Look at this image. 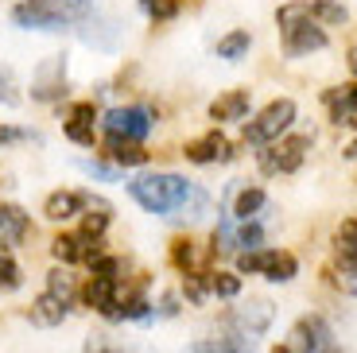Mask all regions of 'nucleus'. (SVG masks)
I'll list each match as a JSON object with an SVG mask.
<instances>
[{"label": "nucleus", "mask_w": 357, "mask_h": 353, "mask_svg": "<svg viewBox=\"0 0 357 353\" xmlns=\"http://www.w3.org/2000/svg\"><path fill=\"white\" fill-rule=\"evenodd\" d=\"M93 16V0H20L12 24L24 31H63Z\"/></svg>", "instance_id": "nucleus-1"}, {"label": "nucleus", "mask_w": 357, "mask_h": 353, "mask_svg": "<svg viewBox=\"0 0 357 353\" xmlns=\"http://www.w3.org/2000/svg\"><path fill=\"white\" fill-rule=\"evenodd\" d=\"M190 186L183 175H171V171H152V175H136L132 183H128V195H132V202L140 206V210L148 213H160V218H175L178 206L187 202Z\"/></svg>", "instance_id": "nucleus-2"}, {"label": "nucleus", "mask_w": 357, "mask_h": 353, "mask_svg": "<svg viewBox=\"0 0 357 353\" xmlns=\"http://www.w3.org/2000/svg\"><path fill=\"white\" fill-rule=\"evenodd\" d=\"M291 124H295V101L291 98L268 101V105L245 124V144H252V148H268V144H276L280 136L291 133Z\"/></svg>", "instance_id": "nucleus-3"}, {"label": "nucleus", "mask_w": 357, "mask_h": 353, "mask_svg": "<svg viewBox=\"0 0 357 353\" xmlns=\"http://www.w3.org/2000/svg\"><path fill=\"white\" fill-rule=\"evenodd\" d=\"M311 144H314V136L287 133V136H280L276 144L260 148L257 163H260V171H264V175H291V171L303 167V159H307V151H311Z\"/></svg>", "instance_id": "nucleus-4"}, {"label": "nucleus", "mask_w": 357, "mask_h": 353, "mask_svg": "<svg viewBox=\"0 0 357 353\" xmlns=\"http://www.w3.org/2000/svg\"><path fill=\"white\" fill-rule=\"evenodd\" d=\"M237 272L264 276V280H272V283H291L295 276H299V260H295V253H287V248H252V253L237 256Z\"/></svg>", "instance_id": "nucleus-5"}, {"label": "nucleus", "mask_w": 357, "mask_h": 353, "mask_svg": "<svg viewBox=\"0 0 357 353\" xmlns=\"http://www.w3.org/2000/svg\"><path fill=\"white\" fill-rule=\"evenodd\" d=\"M272 318H276V310H272V303L268 299H249L241 303V307H229L222 315V330L233 338H245V342H257L260 334H268V326H272Z\"/></svg>", "instance_id": "nucleus-6"}, {"label": "nucleus", "mask_w": 357, "mask_h": 353, "mask_svg": "<svg viewBox=\"0 0 357 353\" xmlns=\"http://www.w3.org/2000/svg\"><path fill=\"white\" fill-rule=\"evenodd\" d=\"M326 350H334L331 322H326L322 315H303L272 353H326Z\"/></svg>", "instance_id": "nucleus-7"}, {"label": "nucleus", "mask_w": 357, "mask_h": 353, "mask_svg": "<svg viewBox=\"0 0 357 353\" xmlns=\"http://www.w3.org/2000/svg\"><path fill=\"white\" fill-rule=\"evenodd\" d=\"M109 140H128V144H144V136L155 128V113L148 105H116L105 113L101 121Z\"/></svg>", "instance_id": "nucleus-8"}, {"label": "nucleus", "mask_w": 357, "mask_h": 353, "mask_svg": "<svg viewBox=\"0 0 357 353\" xmlns=\"http://www.w3.org/2000/svg\"><path fill=\"white\" fill-rule=\"evenodd\" d=\"M51 253H54V260H63V264H93L105 248H101L98 237H89V233H82V230H70V233H59V237L51 241Z\"/></svg>", "instance_id": "nucleus-9"}, {"label": "nucleus", "mask_w": 357, "mask_h": 353, "mask_svg": "<svg viewBox=\"0 0 357 353\" xmlns=\"http://www.w3.org/2000/svg\"><path fill=\"white\" fill-rule=\"evenodd\" d=\"M98 105L93 101H74L70 109H66V121H63V133L66 140L82 144V148H93V140H98Z\"/></svg>", "instance_id": "nucleus-10"}, {"label": "nucleus", "mask_w": 357, "mask_h": 353, "mask_svg": "<svg viewBox=\"0 0 357 353\" xmlns=\"http://www.w3.org/2000/svg\"><path fill=\"white\" fill-rule=\"evenodd\" d=\"M183 156H187L190 163H198V167H206V163H225V159H233V144L225 140V133L210 128V133H202V136H195V140H187Z\"/></svg>", "instance_id": "nucleus-11"}, {"label": "nucleus", "mask_w": 357, "mask_h": 353, "mask_svg": "<svg viewBox=\"0 0 357 353\" xmlns=\"http://www.w3.org/2000/svg\"><path fill=\"white\" fill-rule=\"evenodd\" d=\"M31 98H36V101L66 98V62H63V54H54V59H47L43 66H39L36 86H31Z\"/></svg>", "instance_id": "nucleus-12"}, {"label": "nucleus", "mask_w": 357, "mask_h": 353, "mask_svg": "<svg viewBox=\"0 0 357 353\" xmlns=\"http://www.w3.org/2000/svg\"><path fill=\"white\" fill-rule=\"evenodd\" d=\"M222 206L229 210V218L241 225V221H257V213L268 206V195L260 186H229V195H225Z\"/></svg>", "instance_id": "nucleus-13"}, {"label": "nucleus", "mask_w": 357, "mask_h": 353, "mask_svg": "<svg viewBox=\"0 0 357 353\" xmlns=\"http://www.w3.org/2000/svg\"><path fill=\"white\" fill-rule=\"evenodd\" d=\"M280 36H284V51L291 54V59H303V54L322 51V47L331 43V39H326V27H319L314 20H307V24H299V27H287Z\"/></svg>", "instance_id": "nucleus-14"}, {"label": "nucleus", "mask_w": 357, "mask_h": 353, "mask_svg": "<svg viewBox=\"0 0 357 353\" xmlns=\"http://www.w3.org/2000/svg\"><path fill=\"white\" fill-rule=\"evenodd\" d=\"M89 206H93V195H86V190H54L43 202V218L47 221H70L78 213H86Z\"/></svg>", "instance_id": "nucleus-15"}, {"label": "nucleus", "mask_w": 357, "mask_h": 353, "mask_svg": "<svg viewBox=\"0 0 357 353\" xmlns=\"http://www.w3.org/2000/svg\"><path fill=\"white\" fill-rule=\"evenodd\" d=\"M27 237H31V218H27L20 206L0 202V248L8 253V248L24 245Z\"/></svg>", "instance_id": "nucleus-16"}, {"label": "nucleus", "mask_w": 357, "mask_h": 353, "mask_svg": "<svg viewBox=\"0 0 357 353\" xmlns=\"http://www.w3.org/2000/svg\"><path fill=\"white\" fill-rule=\"evenodd\" d=\"M326 109H331V121L338 124H357V82H346V86H334L322 93Z\"/></svg>", "instance_id": "nucleus-17"}, {"label": "nucleus", "mask_w": 357, "mask_h": 353, "mask_svg": "<svg viewBox=\"0 0 357 353\" xmlns=\"http://www.w3.org/2000/svg\"><path fill=\"white\" fill-rule=\"evenodd\" d=\"M70 307H74L70 299H63V295H54V292H43L31 307H27V318H31L36 326H59V322L70 315Z\"/></svg>", "instance_id": "nucleus-18"}, {"label": "nucleus", "mask_w": 357, "mask_h": 353, "mask_svg": "<svg viewBox=\"0 0 357 353\" xmlns=\"http://www.w3.org/2000/svg\"><path fill=\"white\" fill-rule=\"evenodd\" d=\"M331 248H334V260L342 268H357V218L338 221V230L331 237Z\"/></svg>", "instance_id": "nucleus-19"}, {"label": "nucleus", "mask_w": 357, "mask_h": 353, "mask_svg": "<svg viewBox=\"0 0 357 353\" xmlns=\"http://www.w3.org/2000/svg\"><path fill=\"white\" fill-rule=\"evenodd\" d=\"M252 105V93L249 89H229V93H222V98L210 105V121L225 124V121H241L245 113H249Z\"/></svg>", "instance_id": "nucleus-20"}, {"label": "nucleus", "mask_w": 357, "mask_h": 353, "mask_svg": "<svg viewBox=\"0 0 357 353\" xmlns=\"http://www.w3.org/2000/svg\"><path fill=\"white\" fill-rule=\"evenodd\" d=\"M105 159L116 167H144L148 163V151L144 144H128V140H109L105 136Z\"/></svg>", "instance_id": "nucleus-21"}, {"label": "nucleus", "mask_w": 357, "mask_h": 353, "mask_svg": "<svg viewBox=\"0 0 357 353\" xmlns=\"http://www.w3.org/2000/svg\"><path fill=\"white\" fill-rule=\"evenodd\" d=\"M183 353H252V342H245V338H233V334L198 338V342H190Z\"/></svg>", "instance_id": "nucleus-22"}, {"label": "nucleus", "mask_w": 357, "mask_h": 353, "mask_svg": "<svg viewBox=\"0 0 357 353\" xmlns=\"http://www.w3.org/2000/svg\"><path fill=\"white\" fill-rule=\"evenodd\" d=\"M171 264H175L183 276L206 272V264H198V253H195V241H190V237H175V241H171Z\"/></svg>", "instance_id": "nucleus-23"}, {"label": "nucleus", "mask_w": 357, "mask_h": 353, "mask_svg": "<svg viewBox=\"0 0 357 353\" xmlns=\"http://www.w3.org/2000/svg\"><path fill=\"white\" fill-rule=\"evenodd\" d=\"M249 47H252V36L245 31V27H237V31H229V36L218 39V59H225V62H241L245 54H249Z\"/></svg>", "instance_id": "nucleus-24"}, {"label": "nucleus", "mask_w": 357, "mask_h": 353, "mask_svg": "<svg viewBox=\"0 0 357 353\" xmlns=\"http://www.w3.org/2000/svg\"><path fill=\"white\" fill-rule=\"evenodd\" d=\"M210 210V195H206L202 186H190V195H187V202L178 206V213H175V221H187V225H195L202 213Z\"/></svg>", "instance_id": "nucleus-25"}, {"label": "nucleus", "mask_w": 357, "mask_h": 353, "mask_svg": "<svg viewBox=\"0 0 357 353\" xmlns=\"http://www.w3.org/2000/svg\"><path fill=\"white\" fill-rule=\"evenodd\" d=\"M144 8V16L155 20V24H163V20H175L178 8H183V0H136Z\"/></svg>", "instance_id": "nucleus-26"}, {"label": "nucleus", "mask_w": 357, "mask_h": 353, "mask_svg": "<svg viewBox=\"0 0 357 353\" xmlns=\"http://www.w3.org/2000/svg\"><path fill=\"white\" fill-rule=\"evenodd\" d=\"M311 16L314 24H346V8L338 0H311Z\"/></svg>", "instance_id": "nucleus-27"}, {"label": "nucleus", "mask_w": 357, "mask_h": 353, "mask_svg": "<svg viewBox=\"0 0 357 353\" xmlns=\"http://www.w3.org/2000/svg\"><path fill=\"white\" fill-rule=\"evenodd\" d=\"M210 295H218V299H237L241 295V280L229 272H210Z\"/></svg>", "instance_id": "nucleus-28"}, {"label": "nucleus", "mask_w": 357, "mask_h": 353, "mask_svg": "<svg viewBox=\"0 0 357 353\" xmlns=\"http://www.w3.org/2000/svg\"><path fill=\"white\" fill-rule=\"evenodd\" d=\"M20 283H24V272H20V264L12 260L4 248H0V292H16Z\"/></svg>", "instance_id": "nucleus-29"}, {"label": "nucleus", "mask_w": 357, "mask_h": 353, "mask_svg": "<svg viewBox=\"0 0 357 353\" xmlns=\"http://www.w3.org/2000/svg\"><path fill=\"white\" fill-rule=\"evenodd\" d=\"M0 105H20V82L12 66H0Z\"/></svg>", "instance_id": "nucleus-30"}, {"label": "nucleus", "mask_w": 357, "mask_h": 353, "mask_svg": "<svg viewBox=\"0 0 357 353\" xmlns=\"http://www.w3.org/2000/svg\"><path fill=\"white\" fill-rule=\"evenodd\" d=\"M331 283L349 295H357V268H342V276H331Z\"/></svg>", "instance_id": "nucleus-31"}, {"label": "nucleus", "mask_w": 357, "mask_h": 353, "mask_svg": "<svg viewBox=\"0 0 357 353\" xmlns=\"http://www.w3.org/2000/svg\"><path fill=\"white\" fill-rule=\"evenodd\" d=\"M86 353H136V350H121V345H113V342H105V338H89V345H86Z\"/></svg>", "instance_id": "nucleus-32"}, {"label": "nucleus", "mask_w": 357, "mask_h": 353, "mask_svg": "<svg viewBox=\"0 0 357 353\" xmlns=\"http://www.w3.org/2000/svg\"><path fill=\"white\" fill-rule=\"evenodd\" d=\"M155 310H160V315H178V295L175 292H167V295H163V299H160V307H155Z\"/></svg>", "instance_id": "nucleus-33"}, {"label": "nucleus", "mask_w": 357, "mask_h": 353, "mask_svg": "<svg viewBox=\"0 0 357 353\" xmlns=\"http://www.w3.org/2000/svg\"><path fill=\"white\" fill-rule=\"evenodd\" d=\"M24 128H12V124H0V144H12V140H24Z\"/></svg>", "instance_id": "nucleus-34"}, {"label": "nucleus", "mask_w": 357, "mask_h": 353, "mask_svg": "<svg viewBox=\"0 0 357 353\" xmlns=\"http://www.w3.org/2000/svg\"><path fill=\"white\" fill-rule=\"evenodd\" d=\"M82 167H86L89 175H98V179H113V167H101V163H93V159H89V163H82Z\"/></svg>", "instance_id": "nucleus-35"}, {"label": "nucleus", "mask_w": 357, "mask_h": 353, "mask_svg": "<svg viewBox=\"0 0 357 353\" xmlns=\"http://www.w3.org/2000/svg\"><path fill=\"white\" fill-rule=\"evenodd\" d=\"M349 70H354V74H357V43H354V47H349Z\"/></svg>", "instance_id": "nucleus-36"}, {"label": "nucleus", "mask_w": 357, "mask_h": 353, "mask_svg": "<svg viewBox=\"0 0 357 353\" xmlns=\"http://www.w3.org/2000/svg\"><path fill=\"white\" fill-rule=\"evenodd\" d=\"M342 156H346V159H357V140H354V144H349V148H346V151H342Z\"/></svg>", "instance_id": "nucleus-37"}]
</instances>
